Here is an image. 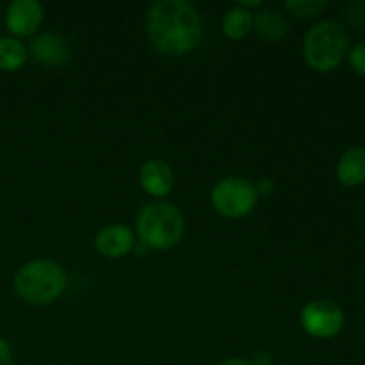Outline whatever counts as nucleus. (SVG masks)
Here are the masks:
<instances>
[{
    "instance_id": "9b49d317",
    "label": "nucleus",
    "mask_w": 365,
    "mask_h": 365,
    "mask_svg": "<svg viewBox=\"0 0 365 365\" xmlns=\"http://www.w3.org/2000/svg\"><path fill=\"white\" fill-rule=\"evenodd\" d=\"M337 178L346 187H359L365 182V148L353 146L346 150L337 164Z\"/></svg>"
},
{
    "instance_id": "f3484780",
    "label": "nucleus",
    "mask_w": 365,
    "mask_h": 365,
    "mask_svg": "<svg viewBox=\"0 0 365 365\" xmlns=\"http://www.w3.org/2000/svg\"><path fill=\"white\" fill-rule=\"evenodd\" d=\"M11 362H13V353L6 339L0 335V365H11Z\"/></svg>"
},
{
    "instance_id": "ddd939ff",
    "label": "nucleus",
    "mask_w": 365,
    "mask_h": 365,
    "mask_svg": "<svg viewBox=\"0 0 365 365\" xmlns=\"http://www.w3.org/2000/svg\"><path fill=\"white\" fill-rule=\"evenodd\" d=\"M253 31V14L239 6L228 11L223 20V32L230 39H245Z\"/></svg>"
},
{
    "instance_id": "0eeeda50",
    "label": "nucleus",
    "mask_w": 365,
    "mask_h": 365,
    "mask_svg": "<svg viewBox=\"0 0 365 365\" xmlns=\"http://www.w3.org/2000/svg\"><path fill=\"white\" fill-rule=\"evenodd\" d=\"M43 21V6L36 0H14L7 7L6 25L11 34L31 36Z\"/></svg>"
},
{
    "instance_id": "f03ea898",
    "label": "nucleus",
    "mask_w": 365,
    "mask_h": 365,
    "mask_svg": "<svg viewBox=\"0 0 365 365\" xmlns=\"http://www.w3.org/2000/svg\"><path fill=\"white\" fill-rule=\"evenodd\" d=\"M68 284L66 273L53 260H31L14 274V289L24 302L46 305L59 298Z\"/></svg>"
},
{
    "instance_id": "dca6fc26",
    "label": "nucleus",
    "mask_w": 365,
    "mask_h": 365,
    "mask_svg": "<svg viewBox=\"0 0 365 365\" xmlns=\"http://www.w3.org/2000/svg\"><path fill=\"white\" fill-rule=\"evenodd\" d=\"M348 59H349V66L353 68V71L365 77V41L356 43V45L349 50Z\"/></svg>"
},
{
    "instance_id": "f257e3e1",
    "label": "nucleus",
    "mask_w": 365,
    "mask_h": 365,
    "mask_svg": "<svg viewBox=\"0 0 365 365\" xmlns=\"http://www.w3.org/2000/svg\"><path fill=\"white\" fill-rule=\"evenodd\" d=\"M146 32L159 52L178 57L189 53L202 41L203 21L191 2L160 0L148 9Z\"/></svg>"
},
{
    "instance_id": "7ed1b4c3",
    "label": "nucleus",
    "mask_w": 365,
    "mask_h": 365,
    "mask_svg": "<svg viewBox=\"0 0 365 365\" xmlns=\"http://www.w3.org/2000/svg\"><path fill=\"white\" fill-rule=\"evenodd\" d=\"M349 38L346 29L334 20H324L309 29L303 41L307 64L316 71H331L344 61Z\"/></svg>"
},
{
    "instance_id": "6ab92c4d",
    "label": "nucleus",
    "mask_w": 365,
    "mask_h": 365,
    "mask_svg": "<svg viewBox=\"0 0 365 365\" xmlns=\"http://www.w3.org/2000/svg\"><path fill=\"white\" fill-rule=\"evenodd\" d=\"M242 6H262V2H242Z\"/></svg>"
},
{
    "instance_id": "4468645a",
    "label": "nucleus",
    "mask_w": 365,
    "mask_h": 365,
    "mask_svg": "<svg viewBox=\"0 0 365 365\" xmlns=\"http://www.w3.org/2000/svg\"><path fill=\"white\" fill-rule=\"evenodd\" d=\"M27 50L16 38H0V70L16 71L24 66Z\"/></svg>"
},
{
    "instance_id": "f8f14e48",
    "label": "nucleus",
    "mask_w": 365,
    "mask_h": 365,
    "mask_svg": "<svg viewBox=\"0 0 365 365\" xmlns=\"http://www.w3.org/2000/svg\"><path fill=\"white\" fill-rule=\"evenodd\" d=\"M253 25H255V31L259 32L260 38H264L266 41H280L289 32L285 18L274 9H267L257 14L253 18Z\"/></svg>"
},
{
    "instance_id": "6e6552de",
    "label": "nucleus",
    "mask_w": 365,
    "mask_h": 365,
    "mask_svg": "<svg viewBox=\"0 0 365 365\" xmlns=\"http://www.w3.org/2000/svg\"><path fill=\"white\" fill-rule=\"evenodd\" d=\"M32 57L43 66L59 68L66 64L71 57V48L66 39L59 34H39L31 45Z\"/></svg>"
},
{
    "instance_id": "2eb2a0df",
    "label": "nucleus",
    "mask_w": 365,
    "mask_h": 365,
    "mask_svg": "<svg viewBox=\"0 0 365 365\" xmlns=\"http://www.w3.org/2000/svg\"><path fill=\"white\" fill-rule=\"evenodd\" d=\"M285 7L296 16L310 18L323 13L328 7V2L327 0H291V2L285 4Z\"/></svg>"
},
{
    "instance_id": "20e7f679",
    "label": "nucleus",
    "mask_w": 365,
    "mask_h": 365,
    "mask_svg": "<svg viewBox=\"0 0 365 365\" xmlns=\"http://www.w3.org/2000/svg\"><path fill=\"white\" fill-rule=\"evenodd\" d=\"M135 228L146 248H173L184 234V216L168 202L148 203L139 212Z\"/></svg>"
},
{
    "instance_id": "39448f33",
    "label": "nucleus",
    "mask_w": 365,
    "mask_h": 365,
    "mask_svg": "<svg viewBox=\"0 0 365 365\" xmlns=\"http://www.w3.org/2000/svg\"><path fill=\"white\" fill-rule=\"evenodd\" d=\"M259 196V189L252 182L241 177H228L217 182L212 189V205L221 216L237 220L248 216Z\"/></svg>"
},
{
    "instance_id": "9d476101",
    "label": "nucleus",
    "mask_w": 365,
    "mask_h": 365,
    "mask_svg": "<svg viewBox=\"0 0 365 365\" xmlns=\"http://www.w3.org/2000/svg\"><path fill=\"white\" fill-rule=\"evenodd\" d=\"M139 182H141L143 189L148 192L153 198H164L173 189V171H171L170 164L164 163L160 159L146 160L139 170Z\"/></svg>"
},
{
    "instance_id": "1a4fd4ad",
    "label": "nucleus",
    "mask_w": 365,
    "mask_h": 365,
    "mask_svg": "<svg viewBox=\"0 0 365 365\" xmlns=\"http://www.w3.org/2000/svg\"><path fill=\"white\" fill-rule=\"evenodd\" d=\"M95 246L107 259H121L134 248V234L125 225H107L96 234Z\"/></svg>"
},
{
    "instance_id": "a211bd4d",
    "label": "nucleus",
    "mask_w": 365,
    "mask_h": 365,
    "mask_svg": "<svg viewBox=\"0 0 365 365\" xmlns=\"http://www.w3.org/2000/svg\"><path fill=\"white\" fill-rule=\"evenodd\" d=\"M217 365H253V364L248 362V360H245V359H235L234 356V359H227Z\"/></svg>"
},
{
    "instance_id": "423d86ee",
    "label": "nucleus",
    "mask_w": 365,
    "mask_h": 365,
    "mask_svg": "<svg viewBox=\"0 0 365 365\" xmlns=\"http://www.w3.org/2000/svg\"><path fill=\"white\" fill-rule=\"evenodd\" d=\"M302 327L310 337L331 339L344 327V312L331 299H314L303 307Z\"/></svg>"
}]
</instances>
